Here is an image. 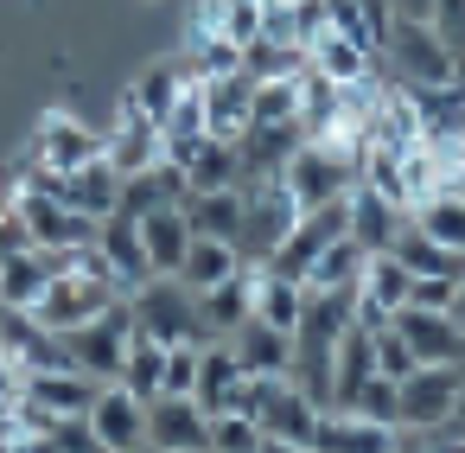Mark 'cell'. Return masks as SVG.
I'll list each match as a JSON object with an SVG mask.
<instances>
[{"label":"cell","mask_w":465,"mask_h":453,"mask_svg":"<svg viewBox=\"0 0 465 453\" xmlns=\"http://www.w3.org/2000/svg\"><path fill=\"white\" fill-rule=\"evenodd\" d=\"M376 58H382V71H389L401 90H433V84H452V77H459V58H452V45L433 33V20H408V14H389Z\"/></svg>","instance_id":"obj_1"},{"label":"cell","mask_w":465,"mask_h":453,"mask_svg":"<svg viewBox=\"0 0 465 453\" xmlns=\"http://www.w3.org/2000/svg\"><path fill=\"white\" fill-rule=\"evenodd\" d=\"M128 307H134V332H147L160 345H211L198 287H185L179 275H147L141 287H128Z\"/></svg>","instance_id":"obj_2"},{"label":"cell","mask_w":465,"mask_h":453,"mask_svg":"<svg viewBox=\"0 0 465 453\" xmlns=\"http://www.w3.org/2000/svg\"><path fill=\"white\" fill-rule=\"evenodd\" d=\"M459 383H465V364H414L401 377V447H433V434H446Z\"/></svg>","instance_id":"obj_3"},{"label":"cell","mask_w":465,"mask_h":453,"mask_svg":"<svg viewBox=\"0 0 465 453\" xmlns=\"http://www.w3.org/2000/svg\"><path fill=\"white\" fill-rule=\"evenodd\" d=\"M293 224H300V198L287 192V179H281V173H274V179H249V186H242V230H236L242 262H268V256H274V243H281Z\"/></svg>","instance_id":"obj_4"},{"label":"cell","mask_w":465,"mask_h":453,"mask_svg":"<svg viewBox=\"0 0 465 453\" xmlns=\"http://www.w3.org/2000/svg\"><path fill=\"white\" fill-rule=\"evenodd\" d=\"M128 338H134V307H128V294H115L96 319H84V326H71V332H64V345H71L77 370H90V377H103V383H115V377H122Z\"/></svg>","instance_id":"obj_5"},{"label":"cell","mask_w":465,"mask_h":453,"mask_svg":"<svg viewBox=\"0 0 465 453\" xmlns=\"http://www.w3.org/2000/svg\"><path fill=\"white\" fill-rule=\"evenodd\" d=\"M319 415H325V402L306 396L300 377H268V396H262V408H255L262 440H268V447H287V453H306V447H312Z\"/></svg>","instance_id":"obj_6"},{"label":"cell","mask_w":465,"mask_h":453,"mask_svg":"<svg viewBox=\"0 0 465 453\" xmlns=\"http://www.w3.org/2000/svg\"><path fill=\"white\" fill-rule=\"evenodd\" d=\"M115 294H122L115 281H96V275H84V268H77V275H58V281L39 294V307H33V313H39V326H52V332H71V326L96 319V313H103Z\"/></svg>","instance_id":"obj_7"},{"label":"cell","mask_w":465,"mask_h":453,"mask_svg":"<svg viewBox=\"0 0 465 453\" xmlns=\"http://www.w3.org/2000/svg\"><path fill=\"white\" fill-rule=\"evenodd\" d=\"M395 326H401L414 364H465V326H459V313H446V307H401Z\"/></svg>","instance_id":"obj_8"},{"label":"cell","mask_w":465,"mask_h":453,"mask_svg":"<svg viewBox=\"0 0 465 453\" xmlns=\"http://www.w3.org/2000/svg\"><path fill=\"white\" fill-rule=\"evenodd\" d=\"M408 287H414V275L401 268V256H395V249H370L363 281H357V319L376 332L382 319H395V313L408 307Z\"/></svg>","instance_id":"obj_9"},{"label":"cell","mask_w":465,"mask_h":453,"mask_svg":"<svg viewBox=\"0 0 465 453\" xmlns=\"http://www.w3.org/2000/svg\"><path fill=\"white\" fill-rule=\"evenodd\" d=\"M103 160L128 179V173H141V166H153V160H166V147H160V122L153 116H141L134 103H122L115 109V122L103 128Z\"/></svg>","instance_id":"obj_10"},{"label":"cell","mask_w":465,"mask_h":453,"mask_svg":"<svg viewBox=\"0 0 465 453\" xmlns=\"http://www.w3.org/2000/svg\"><path fill=\"white\" fill-rule=\"evenodd\" d=\"M147 447H166V453L211 447V415L198 408V396H153L147 402Z\"/></svg>","instance_id":"obj_11"},{"label":"cell","mask_w":465,"mask_h":453,"mask_svg":"<svg viewBox=\"0 0 465 453\" xmlns=\"http://www.w3.org/2000/svg\"><path fill=\"white\" fill-rule=\"evenodd\" d=\"M14 205H20V217H26V230H33V243H96V217H84V211H77V205H64L58 192L26 186V192H14Z\"/></svg>","instance_id":"obj_12"},{"label":"cell","mask_w":465,"mask_h":453,"mask_svg":"<svg viewBox=\"0 0 465 453\" xmlns=\"http://www.w3.org/2000/svg\"><path fill=\"white\" fill-rule=\"evenodd\" d=\"M395 447H401V428L351 415V408H325L312 434V453H395Z\"/></svg>","instance_id":"obj_13"},{"label":"cell","mask_w":465,"mask_h":453,"mask_svg":"<svg viewBox=\"0 0 465 453\" xmlns=\"http://www.w3.org/2000/svg\"><path fill=\"white\" fill-rule=\"evenodd\" d=\"M90 428L103 447H147V402L128 383H103L90 402Z\"/></svg>","instance_id":"obj_14"},{"label":"cell","mask_w":465,"mask_h":453,"mask_svg":"<svg viewBox=\"0 0 465 453\" xmlns=\"http://www.w3.org/2000/svg\"><path fill=\"white\" fill-rule=\"evenodd\" d=\"M96 154H103V135L84 128L77 116H45L39 135H33V160H39L45 173H71V166H84V160H96Z\"/></svg>","instance_id":"obj_15"},{"label":"cell","mask_w":465,"mask_h":453,"mask_svg":"<svg viewBox=\"0 0 465 453\" xmlns=\"http://www.w3.org/2000/svg\"><path fill=\"white\" fill-rule=\"evenodd\" d=\"M96 249H103V262H109V275H115V287H122V294H128V287H141V281L153 275L147 243H141V224H134L128 211H109V217L96 224Z\"/></svg>","instance_id":"obj_16"},{"label":"cell","mask_w":465,"mask_h":453,"mask_svg":"<svg viewBox=\"0 0 465 453\" xmlns=\"http://www.w3.org/2000/svg\"><path fill=\"white\" fill-rule=\"evenodd\" d=\"M230 351H236V364L255 370V377H293V332H281V326H268V319H255V313L230 332Z\"/></svg>","instance_id":"obj_17"},{"label":"cell","mask_w":465,"mask_h":453,"mask_svg":"<svg viewBox=\"0 0 465 453\" xmlns=\"http://www.w3.org/2000/svg\"><path fill=\"white\" fill-rule=\"evenodd\" d=\"M58 198H64V205H77L84 217H96V224H103V217L122 205V173L96 154V160H84V166L58 173Z\"/></svg>","instance_id":"obj_18"},{"label":"cell","mask_w":465,"mask_h":453,"mask_svg":"<svg viewBox=\"0 0 465 453\" xmlns=\"http://www.w3.org/2000/svg\"><path fill=\"white\" fill-rule=\"evenodd\" d=\"M134 224H141V243H147L153 275H179V262H185V249H192V217H185V205H153V211H141Z\"/></svg>","instance_id":"obj_19"},{"label":"cell","mask_w":465,"mask_h":453,"mask_svg":"<svg viewBox=\"0 0 465 453\" xmlns=\"http://www.w3.org/2000/svg\"><path fill=\"white\" fill-rule=\"evenodd\" d=\"M255 268L262 262H242L230 281H217V287H198V313H204V326H211V338H230L249 313H255Z\"/></svg>","instance_id":"obj_20"},{"label":"cell","mask_w":465,"mask_h":453,"mask_svg":"<svg viewBox=\"0 0 465 453\" xmlns=\"http://www.w3.org/2000/svg\"><path fill=\"white\" fill-rule=\"evenodd\" d=\"M306 65H312L319 77H331V84H363V77L382 71V58H376L370 45L344 39V33H319V39L306 45Z\"/></svg>","instance_id":"obj_21"},{"label":"cell","mask_w":465,"mask_h":453,"mask_svg":"<svg viewBox=\"0 0 465 453\" xmlns=\"http://www.w3.org/2000/svg\"><path fill=\"white\" fill-rule=\"evenodd\" d=\"M249 103H255V77H249V71L211 77V84H204V122H211V135L236 141V135L249 128Z\"/></svg>","instance_id":"obj_22"},{"label":"cell","mask_w":465,"mask_h":453,"mask_svg":"<svg viewBox=\"0 0 465 453\" xmlns=\"http://www.w3.org/2000/svg\"><path fill=\"white\" fill-rule=\"evenodd\" d=\"M344 205H351V237H357L363 249H389V243H395V230L408 224V211H401V205H389L382 192H370L363 179L351 186V198H344Z\"/></svg>","instance_id":"obj_23"},{"label":"cell","mask_w":465,"mask_h":453,"mask_svg":"<svg viewBox=\"0 0 465 453\" xmlns=\"http://www.w3.org/2000/svg\"><path fill=\"white\" fill-rule=\"evenodd\" d=\"M185 84H192L185 58H160V65H141V71H134V84H128V96H122V103H134L141 116H153V122H160V116L179 103V90H185Z\"/></svg>","instance_id":"obj_24"},{"label":"cell","mask_w":465,"mask_h":453,"mask_svg":"<svg viewBox=\"0 0 465 453\" xmlns=\"http://www.w3.org/2000/svg\"><path fill=\"white\" fill-rule=\"evenodd\" d=\"M52 287V262L45 249H14V256H0V307H39V294Z\"/></svg>","instance_id":"obj_25"},{"label":"cell","mask_w":465,"mask_h":453,"mask_svg":"<svg viewBox=\"0 0 465 453\" xmlns=\"http://www.w3.org/2000/svg\"><path fill=\"white\" fill-rule=\"evenodd\" d=\"M185 217L198 237H230L242 230V186H211V192H185Z\"/></svg>","instance_id":"obj_26"},{"label":"cell","mask_w":465,"mask_h":453,"mask_svg":"<svg viewBox=\"0 0 465 453\" xmlns=\"http://www.w3.org/2000/svg\"><path fill=\"white\" fill-rule=\"evenodd\" d=\"M242 268V249L230 243V237H198L192 230V249H185V262H179V281L185 287H217V281H230Z\"/></svg>","instance_id":"obj_27"},{"label":"cell","mask_w":465,"mask_h":453,"mask_svg":"<svg viewBox=\"0 0 465 453\" xmlns=\"http://www.w3.org/2000/svg\"><path fill=\"white\" fill-rule=\"evenodd\" d=\"M363 262H370V249L344 230V237H331L319 256H312V268H306V287H351L357 294V281H363Z\"/></svg>","instance_id":"obj_28"},{"label":"cell","mask_w":465,"mask_h":453,"mask_svg":"<svg viewBox=\"0 0 465 453\" xmlns=\"http://www.w3.org/2000/svg\"><path fill=\"white\" fill-rule=\"evenodd\" d=\"M236 377H242V364H236V351H230V338H211L204 351H198V408L204 415H217L223 402H230V389H236Z\"/></svg>","instance_id":"obj_29"},{"label":"cell","mask_w":465,"mask_h":453,"mask_svg":"<svg viewBox=\"0 0 465 453\" xmlns=\"http://www.w3.org/2000/svg\"><path fill=\"white\" fill-rule=\"evenodd\" d=\"M389 249L401 256V268H408V275H459V262H465L459 249L433 243V237H427V230L414 224V217H408V224L395 230V243H389Z\"/></svg>","instance_id":"obj_30"},{"label":"cell","mask_w":465,"mask_h":453,"mask_svg":"<svg viewBox=\"0 0 465 453\" xmlns=\"http://www.w3.org/2000/svg\"><path fill=\"white\" fill-rule=\"evenodd\" d=\"M115 383H128L141 402H153V396H160V383H166V345H160V338H147V332H134Z\"/></svg>","instance_id":"obj_31"},{"label":"cell","mask_w":465,"mask_h":453,"mask_svg":"<svg viewBox=\"0 0 465 453\" xmlns=\"http://www.w3.org/2000/svg\"><path fill=\"white\" fill-rule=\"evenodd\" d=\"M408 217H414L433 243H446V249L465 256V198H459V192H433V198H420Z\"/></svg>","instance_id":"obj_32"},{"label":"cell","mask_w":465,"mask_h":453,"mask_svg":"<svg viewBox=\"0 0 465 453\" xmlns=\"http://www.w3.org/2000/svg\"><path fill=\"white\" fill-rule=\"evenodd\" d=\"M249 122H262V128H281V122H300V71H293V77H268V84H255V103H249Z\"/></svg>","instance_id":"obj_33"},{"label":"cell","mask_w":465,"mask_h":453,"mask_svg":"<svg viewBox=\"0 0 465 453\" xmlns=\"http://www.w3.org/2000/svg\"><path fill=\"white\" fill-rule=\"evenodd\" d=\"M242 71H249L255 84H268V77H293V71H306V45H274V39H249V45H242Z\"/></svg>","instance_id":"obj_34"},{"label":"cell","mask_w":465,"mask_h":453,"mask_svg":"<svg viewBox=\"0 0 465 453\" xmlns=\"http://www.w3.org/2000/svg\"><path fill=\"white\" fill-rule=\"evenodd\" d=\"M179 58H185V71H192L198 84H211V77H230V71H242V45H236V39H223V33H217V39H198V45H185Z\"/></svg>","instance_id":"obj_35"},{"label":"cell","mask_w":465,"mask_h":453,"mask_svg":"<svg viewBox=\"0 0 465 453\" xmlns=\"http://www.w3.org/2000/svg\"><path fill=\"white\" fill-rule=\"evenodd\" d=\"M211 447H217V453H255V447H268V440H262V421H255V415L217 408V415H211Z\"/></svg>","instance_id":"obj_36"},{"label":"cell","mask_w":465,"mask_h":453,"mask_svg":"<svg viewBox=\"0 0 465 453\" xmlns=\"http://www.w3.org/2000/svg\"><path fill=\"white\" fill-rule=\"evenodd\" d=\"M376 370H382V377H408V370H414V351H408V338H401L395 319L376 326Z\"/></svg>","instance_id":"obj_37"},{"label":"cell","mask_w":465,"mask_h":453,"mask_svg":"<svg viewBox=\"0 0 465 453\" xmlns=\"http://www.w3.org/2000/svg\"><path fill=\"white\" fill-rule=\"evenodd\" d=\"M198 351L204 345H166V383H160V396H192L198 389Z\"/></svg>","instance_id":"obj_38"},{"label":"cell","mask_w":465,"mask_h":453,"mask_svg":"<svg viewBox=\"0 0 465 453\" xmlns=\"http://www.w3.org/2000/svg\"><path fill=\"white\" fill-rule=\"evenodd\" d=\"M39 447H58V453H90V447H103V440H96L90 415H58V421L45 428V440H39Z\"/></svg>","instance_id":"obj_39"},{"label":"cell","mask_w":465,"mask_h":453,"mask_svg":"<svg viewBox=\"0 0 465 453\" xmlns=\"http://www.w3.org/2000/svg\"><path fill=\"white\" fill-rule=\"evenodd\" d=\"M408 307H459V275H414L408 287Z\"/></svg>","instance_id":"obj_40"},{"label":"cell","mask_w":465,"mask_h":453,"mask_svg":"<svg viewBox=\"0 0 465 453\" xmlns=\"http://www.w3.org/2000/svg\"><path fill=\"white\" fill-rule=\"evenodd\" d=\"M262 33V0H223V39L249 45Z\"/></svg>","instance_id":"obj_41"},{"label":"cell","mask_w":465,"mask_h":453,"mask_svg":"<svg viewBox=\"0 0 465 453\" xmlns=\"http://www.w3.org/2000/svg\"><path fill=\"white\" fill-rule=\"evenodd\" d=\"M293 33H300V45L331 33V0H293Z\"/></svg>","instance_id":"obj_42"},{"label":"cell","mask_w":465,"mask_h":453,"mask_svg":"<svg viewBox=\"0 0 465 453\" xmlns=\"http://www.w3.org/2000/svg\"><path fill=\"white\" fill-rule=\"evenodd\" d=\"M217 33H223V0H192V14H185V45L217 39Z\"/></svg>","instance_id":"obj_43"},{"label":"cell","mask_w":465,"mask_h":453,"mask_svg":"<svg viewBox=\"0 0 465 453\" xmlns=\"http://www.w3.org/2000/svg\"><path fill=\"white\" fill-rule=\"evenodd\" d=\"M20 377H26V370H20L7 351H0V408H14V402H20Z\"/></svg>","instance_id":"obj_44"},{"label":"cell","mask_w":465,"mask_h":453,"mask_svg":"<svg viewBox=\"0 0 465 453\" xmlns=\"http://www.w3.org/2000/svg\"><path fill=\"white\" fill-rule=\"evenodd\" d=\"M440 440H459L465 447V383H459V402H452V415H446V434Z\"/></svg>","instance_id":"obj_45"},{"label":"cell","mask_w":465,"mask_h":453,"mask_svg":"<svg viewBox=\"0 0 465 453\" xmlns=\"http://www.w3.org/2000/svg\"><path fill=\"white\" fill-rule=\"evenodd\" d=\"M389 14H408V20H427L433 0H389Z\"/></svg>","instance_id":"obj_46"},{"label":"cell","mask_w":465,"mask_h":453,"mask_svg":"<svg viewBox=\"0 0 465 453\" xmlns=\"http://www.w3.org/2000/svg\"><path fill=\"white\" fill-rule=\"evenodd\" d=\"M446 192H459V198H465V166H452V179H446Z\"/></svg>","instance_id":"obj_47"}]
</instances>
